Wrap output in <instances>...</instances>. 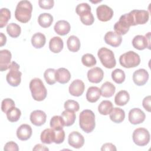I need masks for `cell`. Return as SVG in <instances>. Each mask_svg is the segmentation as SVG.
Returning <instances> with one entry per match:
<instances>
[{
  "mask_svg": "<svg viewBox=\"0 0 151 151\" xmlns=\"http://www.w3.org/2000/svg\"><path fill=\"white\" fill-rule=\"evenodd\" d=\"M46 119L47 115L42 110H36L30 114V121L36 126H41L44 124L46 122Z\"/></svg>",
  "mask_w": 151,
  "mask_h": 151,
  "instance_id": "2e32d148",
  "label": "cell"
},
{
  "mask_svg": "<svg viewBox=\"0 0 151 151\" xmlns=\"http://www.w3.org/2000/svg\"><path fill=\"white\" fill-rule=\"evenodd\" d=\"M81 62L84 65L87 67L94 66L96 64V59L94 56L89 53L84 54L81 57Z\"/></svg>",
  "mask_w": 151,
  "mask_h": 151,
  "instance_id": "f35d334b",
  "label": "cell"
},
{
  "mask_svg": "<svg viewBox=\"0 0 151 151\" xmlns=\"http://www.w3.org/2000/svg\"><path fill=\"white\" fill-rule=\"evenodd\" d=\"M50 125L51 128L58 130L63 129L65 126V123L61 116H54L51 119Z\"/></svg>",
  "mask_w": 151,
  "mask_h": 151,
  "instance_id": "d590c367",
  "label": "cell"
},
{
  "mask_svg": "<svg viewBox=\"0 0 151 151\" xmlns=\"http://www.w3.org/2000/svg\"><path fill=\"white\" fill-rule=\"evenodd\" d=\"M68 49L71 52H77L80 48V41L78 38L75 35H71L67 41Z\"/></svg>",
  "mask_w": 151,
  "mask_h": 151,
  "instance_id": "f546056e",
  "label": "cell"
},
{
  "mask_svg": "<svg viewBox=\"0 0 151 151\" xmlns=\"http://www.w3.org/2000/svg\"><path fill=\"white\" fill-rule=\"evenodd\" d=\"M116 87L111 82L106 81L104 83L100 88L101 95L104 97H111L114 94Z\"/></svg>",
  "mask_w": 151,
  "mask_h": 151,
  "instance_id": "484cf974",
  "label": "cell"
},
{
  "mask_svg": "<svg viewBox=\"0 0 151 151\" xmlns=\"http://www.w3.org/2000/svg\"><path fill=\"white\" fill-rule=\"evenodd\" d=\"M80 19L81 22L86 25H91L94 21V18L91 12L80 15Z\"/></svg>",
  "mask_w": 151,
  "mask_h": 151,
  "instance_id": "7bdbcfd3",
  "label": "cell"
},
{
  "mask_svg": "<svg viewBox=\"0 0 151 151\" xmlns=\"http://www.w3.org/2000/svg\"><path fill=\"white\" fill-rule=\"evenodd\" d=\"M105 42L113 47H119L122 41V36L113 31L107 32L104 37Z\"/></svg>",
  "mask_w": 151,
  "mask_h": 151,
  "instance_id": "ac0fdd59",
  "label": "cell"
},
{
  "mask_svg": "<svg viewBox=\"0 0 151 151\" xmlns=\"http://www.w3.org/2000/svg\"><path fill=\"white\" fill-rule=\"evenodd\" d=\"M53 22V17L49 13H42L38 18V22L42 28L50 27Z\"/></svg>",
  "mask_w": 151,
  "mask_h": 151,
  "instance_id": "f1b7e54d",
  "label": "cell"
},
{
  "mask_svg": "<svg viewBox=\"0 0 151 151\" xmlns=\"http://www.w3.org/2000/svg\"><path fill=\"white\" fill-rule=\"evenodd\" d=\"M0 38H1V42H0V46L2 47L6 44V36L2 33H0Z\"/></svg>",
  "mask_w": 151,
  "mask_h": 151,
  "instance_id": "f907efd6",
  "label": "cell"
},
{
  "mask_svg": "<svg viewBox=\"0 0 151 151\" xmlns=\"http://www.w3.org/2000/svg\"><path fill=\"white\" fill-rule=\"evenodd\" d=\"M113 108L112 103L109 100L102 101L98 106V111L102 115H107L110 114Z\"/></svg>",
  "mask_w": 151,
  "mask_h": 151,
  "instance_id": "1f68e13d",
  "label": "cell"
},
{
  "mask_svg": "<svg viewBox=\"0 0 151 151\" xmlns=\"http://www.w3.org/2000/svg\"><path fill=\"white\" fill-rule=\"evenodd\" d=\"M150 101H151L150 96H147L145 97L142 101L143 107L145 108L146 110H147L149 112L150 111Z\"/></svg>",
  "mask_w": 151,
  "mask_h": 151,
  "instance_id": "7dc6e473",
  "label": "cell"
},
{
  "mask_svg": "<svg viewBox=\"0 0 151 151\" xmlns=\"http://www.w3.org/2000/svg\"><path fill=\"white\" fill-rule=\"evenodd\" d=\"M33 150H48V148L47 147L45 146L42 145L41 144H37L32 149Z\"/></svg>",
  "mask_w": 151,
  "mask_h": 151,
  "instance_id": "681fc988",
  "label": "cell"
},
{
  "mask_svg": "<svg viewBox=\"0 0 151 151\" xmlns=\"http://www.w3.org/2000/svg\"><path fill=\"white\" fill-rule=\"evenodd\" d=\"M101 96L100 89L96 86L90 87L86 93L87 100L90 103L96 102Z\"/></svg>",
  "mask_w": 151,
  "mask_h": 151,
  "instance_id": "cb8c5ba5",
  "label": "cell"
},
{
  "mask_svg": "<svg viewBox=\"0 0 151 151\" xmlns=\"http://www.w3.org/2000/svg\"><path fill=\"white\" fill-rule=\"evenodd\" d=\"M64 43L61 38L59 37H54L50 40L49 48L54 53H58L63 48Z\"/></svg>",
  "mask_w": 151,
  "mask_h": 151,
  "instance_id": "603a6c76",
  "label": "cell"
},
{
  "mask_svg": "<svg viewBox=\"0 0 151 151\" xmlns=\"http://www.w3.org/2000/svg\"><path fill=\"white\" fill-rule=\"evenodd\" d=\"M68 142L71 147L76 149H79L84 145V138L78 132L73 131L68 135Z\"/></svg>",
  "mask_w": 151,
  "mask_h": 151,
  "instance_id": "4fadbf2b",
  "label": "cell"
},
{
  "mask_svg": "<svg viewBox=\"0 0 151 151\" xmlns=\"http://www.w3.org/2000/svg\"><path fill=\"white\" fill-rule=\"evenodd\" d=\"M32 133V128L29 125L22 124L17 129V136L19 140L25 141L31 137Z\"/></svg>",
  "mask_w": 151,
  "mask_h": 151,
  "instance_id": "ffe728a7",
  "label": "cell"
},
{
  "mask_svg": "<svg viewBox=\"0 0 151 151\" xmlns=\"http://www.w3.org/2000/svg\"><path fill=\"white\" fill-rule=\"evenodd\" d=\"M79 126L86 133L91 132L95 128V115L91 110H83L79 116Z\"/></svg>",
  "mask_w": 151,
  "mask_h": 151,
  "instance_id": "277c9868",
  "label": "cell"
},
{
  "mask_svg": "<svg viewBox=\"0 0 151 151\" xmlns=\"http://www.w3.org/2000/svg\"><path fill=\"white\" fill-rule=\"evenodd\" d=\"M125 118L124 111L119 107L113 108L110 113V119L111 121L116 123H120L122 122Z\"/></svg>",
  "mask_w": 151,
  "mask_h": 151,
  "instance_id": "d4e9b609",
  "label": "cell"
},
{
  "mask_svg": "<svg viewBox=\"0 0 151 151\" xmlns=\"http://www.w3.org/2000/svg\"><path fill=\"white\" fill-rule=\"evenodd\" d=\"M85 85L83 81L80 79L74 80L70 85L68 90L71 95L76 97L81 96L84 91Z\"/></svg>",
  "mask_w": 151,
  "mask_h": 151,
  "instance_id": "9a60e30c",
  "label": "cell"
},
{
  "mask_svg": "<svg viewBox=\"0 0 151 151\" xmlns=\"http://www.w3.org/2000/svg\"><path fill=\"white\" fill-rule=\"evenodd\" d=\"M64 107L65 110L73 111H78L80 109L79 104L77 101L73 100H68L65 101Z\"/></svg>",
  "mask_w": 151,
  "mask_h": 151,
  "instance_id": "60d3db41",
  "label": "cell"
},
{
  "mask_svg": "<svg viewBox=\"0 0 151 151\" xmlns=\"http://www.w3.org/2000/svg\"><path fill=\"white\" fill-rule=\"evenodd\" d=\"M70 28L69 22L65 20H60L57 21L54 27L55 32L57 34L62 36L67 35L70 32Z\"/></svg>",
  "mask_w": 151,
  "mask_h": 151,
  "instance_id": "7402d4cb",
  "label": "cell"
},
{
  "mask_svg": "<svg viewBox=\"0 0 151 151\" xmlns=\"http://www.w3.org/2000/svg\"><path fill=\"white\" fill-rule=\"evenodd\" d=\"M116 146L111 143H107L104 144L101 148V150L104 151V150H116Z\"/></svg>",
  "mask_w": 151,
  "mask_h": 151,
  "instance_id": "c3c4849f",
  "label": "cell"
},
{
  "mask_svg": "<svg viewBox=\"0 0 151 151\" xmlns=\"http://www.w3.org/2000/svg\"><path fill=\"white\" fill-rule=\"evenodd\" d=\"M149 18V14L146 10L133 9L127 14L122 15L120 19L124 21L129 27L146 24Z\"/></svg>",
  "mask_w": 151,
  "mask_h": 151,
  "instance_id": "6da1fadb",
  "label": "cell"
},
{
  "mask_svg": "<svg viewBox=\"0 0 151 151\" xmlns=\"http://www.w3.org/2000/svg\"><path fill=\"white\" fill-rule=\"evenodd\" d=\"M19 65L15 61L11 62L6 79L8 83L12 87H17L21 83L22 73L19 71Z\"/></svg>",
  "mask_w": 151,
  "mask_h": 151,
  "instance_id": "ba28073f",
  "label": "cell"
},
{
  "mask_svg": "<svg viewBox=\"0 0 151 151\" xmlns=\"http://www.w3.org/2000/svg\"><path fill=\"white\" fill-rule=\"evenodd\" d=\"M104 72L103 70L98 67H94L87 72V78L90 82L99 83L103 78Z\"/></svg>",
  "mask_w": 151,
  "mask_h": 151,
  "instance_id": "e0dca14e",
  "label": "cell"
},
{
  "mask_svg": "<svg viewBox=\"0 0 151 151\" xmlns=\"http://www.w3.org/2000/svg\"><path fill=\"white\" fill-rule=\"evenodd\" d=\"M8 120L11 122H17L21 115V110L16 107H12L6 113Z\"/></svg>",
  "mask_w": 151,
  "mask_h": 151,
  "instance_id": "836d02e7",
  "label": "cell"
},
{
  "mask_svg": "<svg viewBox=\"0 0 151 151\" xmlns=\"http://www.w3.org/2000/svg\"><path fill=\"white\" fill-rule=\"evenodd\" d=\"M56 81L61 84L67 83L71 78V74L70 71L65 68H59L55 70V73Z\"/></svg>",
  "mask_w": 151,
  "mask_h": 151,
  "instance_id": "44dd1931",
  "label": "cell"
},
{
  "mask_svg": "<svg viewBox=\"0 0 151 151\" xmlns=\"http://www.w3.org/2000/svg\"><path fill=\"white\" fill-rule=\"evenodd\" d=\"M55 70L54 68H48L44 73V77L45 81L49 85L54 84L56 82L55 80Z\"/></svg>",
  "mask_w": 151,
  "mask_h": 151,
  "instance_id": "ab89813d",
  "label": "cell"
},
{
  "mask_svg": "<svg viewBox=\"0 0 151 151\" xmlns=\"http://www.w3.org/2000/svg\"><path fill=\"white\" fill-rule=\"evenodd\" d=\"M29 89L33 99L36 101H42L47 97V90L43 82L39 78H34L31 80Z\"/></svg>",
  "mask_w": 151,
  "mask_h": 151,
  "instance_id": "5b68a950",
  "label": "cell"
},
{
  "mask_svg": "<svg viewBox=\"0 0 151 151\" xmlns=\"http://www.w3.org/2000/svg\"><path fill=\"white\" fill-rule=\"evenodd\" d=\"M145 118V113L139 108H133L129 112V121L133 124H138L143 123Z\"/></svg>",
  "mask_w": 151,
  "mask_h": 151,
  "instance_id": "7c38bea8",
  "label": "cell"
},
{
  "mask_svg": "<svg viewBox=\"0 0 151 151\" xmlns=\"http://www.w3.org/2000/svg\"><path fill=\"white\" fill-rule=\"evenodd\" d=\"M149 79L148 72L143 68L136 70L133 74V80L134 83L139 86L145 85Z\"/></svg>",
  "mask_w": 151,
  "mask_h": 151,
  "instance_id": "5bb4252c",
  "label": "cell"
},
{
  "mask_svg": "<svg viewBox=\"0 0 151 151\" xmlns=\"http://www.w3.org/2000/svg\"><path fill=\"white\" fill-rule=\"evenodd\" d=\"M4 150L5 151L12 150V151H18L19 150V147L18 145L13 141H10L7 142L4 146Z\"/></svg>",
  "mask_w": 151,
  "mask_h": 151,
  "instance_id": "bcb514c9",
  "label": "cell"
},
{
  "mask_svg": "<svg viewBox=\"0 0 151 151\" xmlns=\"http://www.w3.org/2000/svg\"><path fill=\"white\" fill-rule=\"evenodd\" d=\"M11 18V11L5 8L1 9L0 11V28L5 27Z\"/></svg>",
  "mask_w": 151,
  "mask_h": 151,
  "instance_id": "74e56055",
  "label": "cell"
},
{
  "mask_svg": "<svg viewBox=\"0 0 151 151\" xmlns=\"http://www.w3.org/2000/svg\"><path fill=\"white\" fill-rule=\"evenodd\" d=\"M150 32L147 33L145 36L142 35H136L132 40V45L134 48L139 50H143L146 48L150 49Z\"/></svg>",
  "mask_w": 151,
  "mask_h": 151,
  "instance_id": "30bf717a",
  "label": "cell"
},
{
  "mask_svg": "<svg viewBox=\"0 0 151 151\" xmlns=\"http://www.w3.org/2000/svg\"><path fill=\"white\" fill-rule=\"evenodd\" d=\"M6 32L11 37L17 38L21 34V28L19 25L14 22H11L7 25Z\"/></svg>",
  "mask_w": 151,
  "mask_h": 151,
  "instance_id": "e575fe53",
  "label": "cell"
},
{
  "mask_svg": "<svg viewBox=\"0 0 151 151\" xmlns=\"http://www.w3.org/2000/svg\"><path fill=\"white\" fill-rule=\"evenodd\" d=\"M97 55L101 64L106 68L111 69L116 66V61L114 54L111 50L102 47L99 50Z\"/></svg>",
  "mask_w": 151,
  "mask_h": 151,
  "instance_id": "52a82bcc",
  "label": "cell"
},
{
  "mask_svg": "<svg viewBox=\"0 0 151 151\" xmlns=\"http://www.w3.org/2000/svg\"><path fill=\"white\" fill-rule=\"evenodd\" d=\"M113 9L106 5H100L96 9L98 19L102 22H106L111 19L113 16Z\"/></svg>",
  "mask_w": 151,
  "mask_h": 151,
  "instance_id": "8fae6325",
  "label": "cell"
},
{
  "mask_svg": "<svg viewBox=\"0 0 151 151\" xmlns=\"http://www.w3.org/2000/svg\"><path fill=\"white\" fill-rule=\"evenodd\" d=\"M15 106V102L14 101L9 98L5 99L2 100L1 103V110L2 111L6 113L8 110H9L12 107Z\"/></svg>",
  "mask_w": 151,
  "mask_h": 151,
  "instance_id": "ee69618b",
  "label": "cell"
},
{
  "mask_svg": "<svg viewBox=\"0 0 151 151\" xmlns=\"http://www.w3.org/2000/svg\"><path fill=\"white\" fill-rule=\"evenodd\" d=\"M38 4L41 8L44 9H50L54 6V1L53 0H40Z\"/></svg>",
  "mask_w": 151,
  "mask_h": 151,
  "instance_id": "f6af8a7d",
  "label": "cell"
},
{
  "mask_svg": "<svg viewBox=\"0 0 151 151\" xmlns=\"http://www.w3.org/2000/svg\"><path fill=\"white\" fill-rule=\"evenodd\" d=\"M130 96L126 90H120L115 96L114 102L116 105L123 106L126 105L129 101Z\"/></svg>",
  "mask_w": 151,
  "mask_h": 151,
  "instance_id": "83f0119b",
  "label": "cell"
},
{
  "mask_svg": "<svg viewBox=\"0 0 151 151\" xmlns=\"http://www.w3.org/2000/svg\"><path fill=\"white\" fill-rule=\"evenodd\" d=\"M65 139V132L63 129L54 130L52 128L44 130L40 135L41 141L45 144H51L55 143L60 144L63 143Z\"/></svg>",
  "mask_w": 151,
  "mask_h": 151,
  "instance_id": "7a4b0ae2",
  "label": "cell"
},
{
  "mask_svg": "<svg viewBox=\"0 0 151 151\" xmlns=\"http://www.w3.org/2000/svg\"><path fill=\"white\" fill-rule=\"evenodd\" d=\"M132 139L133 142L136 145L139 146H144L149 143L150 133L145 128H137L133 131Z\"/></svg>",
  "mask_w": 151,
  "mask_h": 151,
  "instance_id": "9c48e42d",
  "label": "cell"
},
{
  "mask_svg": "<svg viewBox=\"0 0 151 151\" xmlns=\"http://www.w3.org/2000/svg\"><path fill=\"white\" fill-rule=\"evenodd\" d=\"M130 27L123 20L119 19V21L116 22L114 25V29L116 33L122 35L126 34L129 30Z\"/></svg>",
  "mask_w": 151,
  "mask_h": 151,
  "instance_id": "d6a6232c",
  "label": "cell"
},
{
  "mask_svg": "<svg viewBox=\"0 0 151 151\" xmlns=\"http://www.w3.org/2000/svg\"><path fill=\"white\" fill-rule=\"evenodd\" d=\"M46 42V38L41 32L34 34L31 38V44L35 48H41L44 46Z\"/></svg>",
  "mask_w": 151,
  "mask_h": 151,
  "instance_id": "4316f807",
  "label": "cell"
},
{
  "mask_svg": "<svg viewBox=\"0 0 151 151\" xmlns=\"http://www.w3.org/2000/svg\"><path fill=\"white\" fill-rule=\"evenodd\" d=\"M32 11L31 3L27 0L19 1L15 11V17L17 21L22 23L28 22L31 18Z\"/></svg>",
  "mask_w": 151,
  "mask_h": 151,
  "instance_id": "3957f363",
  "label": "cell"
},
{
  "mask_svg": "<svg viewBox=\"0 0 151 151\" xmlns=\"http://www.w3.org/2000/svg\"><path fill=\"white\" fill-rule=\"evenodd\" d=\"M76 12L78 15L80 16L84 14L91 12V6L87 3H81L76 6Z\"/></svg>",
  "mask_w": 151,
  "mask_h": 151,
  "instance_id": "b9f144b4",
  "label": "cell"
},
{
  "mask_svg": "<svg viewBox=\"0 0 151 151\" xmlns=\"http://www.w3.org/2000/svg\"><path fill=\"white\" fill-rule=\"evenodd\" d=\"M12 55L8 50L0 51V71H4L8 70L11 64Z\"/></svg>",
  "mask_w": 151,
  "mask_h": 151,
  "instance_id": "d6986e66",
  "label": "cell"
},
{
  "mask_svg": "<svg viewBox=\"0 0 151 151\" xmlns=\"http://www.w3.org/2000/svg\"><path fill=\"white\" fill-rule=\"evenodd\" d=\"M61 117L64 119L65 126H70L73 125L76 119V116L74 111L67 110H65L62 112Z\"/></svg>",
  "mask_w": 151,
  "mask_h": 151,
  "instance_id": "4dcf8cb0",
  "label": "cell"
},
{
  "mask_svg": "<svg viewBox=\"0 0 151 151\" xmlns=\"http://www.w3.org/2000/svg\"><path fill=\"white\" fill-rule=\"evenodd\" d=\"M120 65L127 68L136 67L140 63V58L139 54L133 51H127L120 56Z\"/></svg>",
  "mask_w": 151,
  "mask_h": 151,
  "instance_id": "8992f818",
  "label": "cell"
},
{
  "mask_svg": "<svg viewBox=\"0 0 151 151\" xmlns=\"http://www.w3.org/2000/svg\"><path fill=\"white\" fill-rule=\"evenodd\" d=\"M111 78L117 84H122L125 80L126 75L122 70L116 68L112 71Z\"/></svg>",
  "mask_w": 151,
  "mask_h": 151,
  "instance_id": "8d00e7d4",
  "label": "cell"
}]
</instances>
